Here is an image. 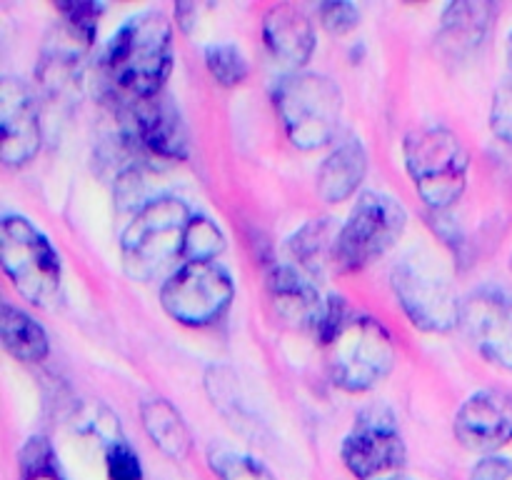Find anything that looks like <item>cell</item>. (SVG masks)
Segmentation results:
<instances>
[{"instance_id":"6da1fadb","label":"cell","mask_w":512,"mask_h":480,"mask_svg":"<svg viewBox=\"0 0 512 480\" xmlns=\"http://www.w3.org/2000/svg\"><path fill=\"white\" fill-rule=\"evenodd\" d=\"M173 70V25L160 10L133 15L100 58V75L118 108L155 98Z\"/></svg>"},{"instance_id":"7a4b0ae2","label":"cell","mask_w":512,"mask_h":480,"mask_svg":"<svg viewBox=\"0 0 512 480\" xmlns=\"http://www.w3.org/2000/svg\"><path fill=\"white\" fill-rule=\"evenodd\" d=\"M318 340L330 378L348 393H368L395 365V343L388 328L338 295L328 298Z\"/></svg>"},{"instance_id":"3957f363","label":"cell","mask_w":512,"mask_h":480,"mask_svg":"<svg viewBox=\"0 0 512 480\" xmlns=\"http://www.w3.org/2000/svg\"><path fill=\"white\" fill-rule=\"evenodd\" d=\"M190 218L193 213L188 203L175 195H158L140 205L120 235L125 273L133 280H150L175 258H183V238Z\"/></svg>"},{"instance_id":"277c9868","label":"cell","mask_w":512,"mask_h":480,"mask_svg":"<svg viewBox=\"0 0 512 480\" xmlns=\"http://www.w3.org/2000/svg\"><path fill=\"white\" fill-rule=\"evenodd\" d=\"M273 105L290 143L300 150H318L333 143L343 118V93L320 73H290L278 80Z\"/></svg>"},{"instance_id":"5b68a950","label":"cell","mask_w":512,"mask_h":480,"mask_svg":"<svg viewBox=\"0 0 512 480\" xmlns=\"http://www.w3.org/2000/svg\"><path fill=\"white\" fill-rule=\"evenodd\" d=\"M405 168L425 205L448 213L468 188L470 153L448 128H420L405 138Z\"/></svg>"},{"instance_id":"8992f818","label":"cell","mask_w":512,"mask_h":480,"mask_svg":"<svg viewBox=\"0 0 512 480\" xmlns=\"http://www.w3.org/2000/svg\"><path fill=\"white\" fill-rule=\"evenodd\" d=\"M0 263L13 288L35 308H53L63 290V268L50 240L23 215L0 225Z\"/></svg>"},{"instance_id":"52a82bcc","label":"cell","mask_w":512,"mask_h":480,"mask_svg":"<svg viewBox=\"0 0 512 480\" xmlns=\"http://www.w3.org/2000/svg\"><path fill=\"white\" fill-rule=\"evenodd\" d=\"M403 205L383 193H363L335 235L333 265L340 273H358L388 253L405 230Z\"/></svg>"},{"instance_id":"ba28073f","label":"cell","mask_w":512,"mask_h":480,"mask_svg":"<svg viewBox=\"0 0 512 480\" xmlns=\"http://www.w3.org/2000/svg\"><path fill=\"white\" fill-rule=\"evenodd\" d=\"M233 295V278L220 263H183L160 288V305L180 325L205 328L223 318Z\"/></svg>"},{"instance_id":"9c48e42d","label":"cell","mask_w":512,"mask_h":480,"mask_svg":"<svg viewBox=\"0 0 512 480\" xmlns=\"http://www.w3.org/2000/svg\"><path fill=\"white\" fill-rule=\"evenodd\" d=\"M393 290L400 308L425 333H450L463 318V303L453 283L425 263H403L393 270Z\"/></svg>"},{"instance_id":"30bf717a","label":"cell","mask_w":512,"mask_h":480,"mask_svg":"<svg viewBox=\"0 0 512 480\" xmlns=\"http://www.w3.org/2000/svg\"><path fill=\"white\" fill-rule=\"evenodd\" d=\"M340 455L355 478L375 480L403 468L408 448L393 415L385 408H368L345 435Z\"/></svg>"},{"instance_id":"8fae6325","label":"cell","mask_w":512,"mask_h":480,"mask_svg":"<svg viewBox=\"0 0 512 480\" xmlns=\"http://www.w3.org/2000/svg\"><path fill=\"white\" fill-rule=\"evenodd\" d=\"M128 115L130 140L143 150L145 155L158 160H185L190 148V135L185 120L173 100L163 93L155 98L140 100V103L125 105Z\"/></svg>"},{"instance_id":"7c38bea8","label":"cell","mask_w":512,"mask_h":480,"mask_svg":"<svg viewBox=\"0 0 512 480\" xmlns=\"http://www.w3.org/2000/svg\"><path fill=\"white\" fill-rule=\"evenodd\" d=\"M43 143L40 110L33 90L18 78L0 83V160L20 168L38 155Z\"/></svg>"},{"instance_id":"4fadbf2b","label":"cell","mask_w":512,"mask_h":480,"mask_svg":"<svg viewBox=\"0 0 512 480\" xmlns=\"http://www.w3.org/2000/svg\"><path fill=\"white\" fill-rule=\"evenodd\" d=\"M460 325L480 355L512 373V298L498 290H478L463 303Z\"/></svg>"},{"instance_id":"5bb4252c","label":"cell","mask_w":512,"mask_h":480,"mask_svg":"<svg viewBox=\"0 0 512 480\" xmlns=\"http://www.w3.org/2000/svg\"><path fill=\"white\" fill-rule=\"evenodd\" d=\"M455 438L475 453H493L512 440V395L500 390L473 393L455 415Z\"/></svg>"},{"instance_id":"9a60e30c","label":"cell","mask_w":512,"mask_h":480,"mask_svg":"<svg viewBox=\"0 0 512 480\" xmlns=\"http://www.w3.org/2000/svg\"><path fill=\"white\" fill-rule=\"evenodd\" d=\"M265 285H268L270 305L280 320H285L293 328L318 333L328 300H320V293L310 280H305L290 265H273L268 270Z\"/></svg>"},{"instance_id":"2e32d148","label":"cell","mask_w":512,"mask_h":480,"mask_svg":"<svg viewBox=\"0 0 512 480\" xmlns=\"http://www.w3.org/2000/svg\"><path fill=\"white\" fill-rule=\"evenodd\" d=\"M263 40L268 53L288 68H303L315 50L313 20L298 5H273L263 15Z\"/></svg>"},{"instance_id":"e0dca14e","label":"cell","mask_w":512,"mask_h":480,"mask_svg":"<svg viewBox=\"0 0 512 480\" xmlns=\"http://www.w3.org/2000/svg\"><path fill=\"white\" fill-rule=\"evenodd\" d=\"M500 8L488 0H458L445 5L440 18V40L455 55L478 50L488 40Z\"/></svg>"},{"instance_id":"ac0fdd59","label":"cell","mask_w":512,"mask_h":480,"mask_svg":"<svg viewBox=\"0 0 512 480\" xmlns=\"http://www.w3.org/2000/svg\"><path fill=\"white\" fill-rule=\"evenodd\" d=\"M368 173V153L360 140H345L318 170V193L325 203L348 200Z\"/></svg>"},{"instance_id":"d6986e66","label":"cell","mask_w":512,"mask_h":480,"mask_svg":"<svg viewBox=\"0 0 512 480\" xmlns=\"http://www.w3.org/2000/svg\"><path fill=\"white\" fill-rule=\"evenodd\" d=\"M140 418H143L145 433L165 455H170L173 460L188 458L193 450V438H190L183 415L170 400L148 398L140 405Z\"/></svg>"},{"instance_id":"ffe728a7","label":"cell","mask_w":512,"mask_h":480,"mask_svg":"<svg viewBox=\"0 0 512 480\" xmlns=\"http://www.w3.org/2000/svg\"><path fill=\"white\" fill-rule=\"evenodd\" d=\"M0 335L3 345L15 360L23 363H40L48 358L50 340L43 325L15 305L3 303V318H0Z\"/></svg>"},{"instance_id":"44dd1931","label":"cell","mask_w":512,"mask_h":480,"mask_svg":"<svg viewBox=\"0 0 512 480\" xmlns=\"http://www.w3.org/2000/svg\"><path fill=\"white\" fill-rule=\"evenodd\" d=\"M330 228H333L330 220H310L290 238V250H293L295 260H300V265L310 273H323L325 263H333L335 238L330 235Z\"/></svg>"},{"instance_id":"7402d4cb","label":"cell","mask_w":512,"mask_h":480,"mask_svg":"<svg viewBox=\"0 0 512 480\" xmlns=\"http://www.w3.org/2000/svg\"><path fill=\"white\" fill-rule=\"evenodd\" d=\"M225 250V233L208 215H193L185 228L183 260L185 263H215Z\"/></svg>"},{"instance_id":"603a6c76","label":"cell","mask_w":512,"mask_h":480,"mask_svg":"<svg viewBox=\"0 0 512 480\" xmlns=\"http://www.w3.org/2000/svg\"><path fill=\"white\" fill-rule=\"evenodd\" d=\"M20 480H65L55 450L45 435H33L18 453Z\"/></svg>"},{"instance_id":"cb8c5ba5","label":"cell","mask_w":512,"mask_h":480,"mask_svg":"<svg viewBox=\"0 0 512 480\" xmlns=\"http://www.w3.org/2000/svg\"><path fill=\"white\" fill-rule=\"evenodd\" d=\"M208 465L218 480H275V475L260 460L220 445L208 450Z\"/></svg>"},{"instance_id":"d4e9b609","label":"cell","mask_w":512,"mask_h":480,"mask_svg":"<svg viewBox=\"0 0 512 480\" xmlns=\"http://www.w3.org/2000/svg\"><path fill=\"white\" fill-rule=\"evenodd\" d=\"M205 65H208L210 75L218 80L223 88H235L243 83L250 73L248 58L243 50L233 43H215L205 48Z\"/></svg>"},{"instance_id":"484cf974","label":"cell","mask_w":512,"mask_h":480,"mask_svg":"<svg viewBox=\"0 0 512 480\" xmlns=\"http://www.w3.org/2000/svg\"><path fill=\"white\" fill-rule=\"evenodd\" d=\"M58 13L63 15L65 28L73 30L75 35L93 45L95 35H98V20L103 15V5L100 3H60Z\"/></svg>"},{"instance_id":"4316f807","label":"cell","mask_w":512,"mask_h":480,"mask_svg":"<svg viewBox=\"0 0 512 480\" xmlns=\"http://www.w3.org/2000/svg\"><path fill=\"white\" fill-rule=\"evenodd\" d=\"M105 470L110 480H143V463L123 438L110 440L105 448Z\"/></svg>"},{"instance_id":"83f0119b","label":"cell","mask_w":512,"mask_h":480,"mask_svg":"<svg viewBox=\"0 0 512 480\" xmlns=\"http://www.w3.org/2000/svg\"><path fill=\"white\" fill-rule=\"evenodd\" d=\"M318 13L323 28L333 35H348L360 25V10L353 3H345V0L323 3L318 8Z\"/></svg>"},{"instance_id":"f1b7e54d","label":"cell","mask_w":512,"mask_h":480,"mask_svg":"<svg viewBox=\"0 0 512 480\" xmlns=\"http://www.w3.org/2000/svg\"><path fill=\"white\" fill-rule=\"evenodd\" d=\"M490 128L503 143L512 145V83L495 90L490 105Z\"/></svg>"},{"instance_id":"f546056e","label":"cell","mask_w":512,"mask_h":480,"mask_svg":"<svg viewBox=\"0 0 512 480\" xmlns=\"http://www.w3.org/2000/svg\"><path fill=\"white\" fill-rule=\"evenodd\" d=\"M470 480H512V458L488 455L475 465Z\"/></svg>"},{"instance_id":"4dcf8cb0","label":"cell","mask_w":512,"mask_h":480,"mask_svg":"<svg viewBox=\"0 0 512 480\" xmlns=\"http://www.w3.org/2000/svg\"><path fill=\"white\" fill-rule=\"evenodd\" d=\"M508 63H510V70H512V33L508 38Z\"/></svg>"},{"instance_id":"1f68e13d","label":"cell","mask_w":512,"mask_h":480,"mask_svg":"<svg viewBox=\"0 0 512 480\" xmlns=\"http://www.w3.org/2000/svg\"><path fill=\"white\" fill-rule=\"evenodd\" d=\"M378 480H408V478H403V475H385V478H378Z\"/></svg>"}]
</instances>
